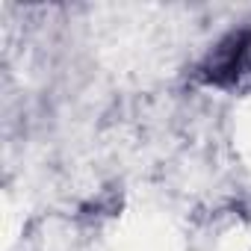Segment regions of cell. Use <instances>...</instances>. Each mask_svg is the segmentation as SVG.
Returning a JSON list of instances; mask_svg holds the SVG:
<instances>
[{"mask_svg": "<svg viewBox=\"0 0 251 251\" xmlns=\"http://www.w3.org/2000/svg\"><path fill=\"white\" fill-rule=\"evenodd\" d=\"M251 77V30L230 33L222 39L201 65V80L219 89H236Z\"/></svg>", "mask_w": 251, "mask_h": 251, "instance_id": "obj_1", "label": "cell"}]
</instances>
